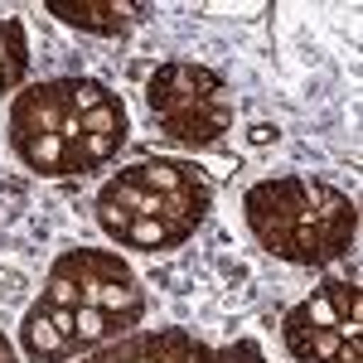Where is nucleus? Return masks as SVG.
<instances>
[{"mask_svg":"<svg viewBox=\"0 0 363 363\" xmlns=\"http://www.w3.org/2000/svg\"><path fill=\"white\" fill-rule=\"evenodd\" d=\"M29 73V34L15 15H0V92L20 87Z\"/></svg>","mask_w":363,"mask_h":363,"instance_id":"9d476101","label":"nucleus"},{"mask_svg":"<svg viewBox=\"0 0 363 363\" xmlns=\"http://www.w3.org/2000/svg\"><path fill=\"white\" fill-rule=\"evenodd\" d=\"M145 107L155 116L160 136H169L174 145H218V140L233 131V116H238V102H233V87L203 68V63H160L150 78H145Z\"/></svg>","mask_w":363,"mask_h":363,"instance_id":"20e7f679","label":"nucleus"},{"mask_svg":"<svg viewBox=\"0 0 363 363\" xmlns=\"http://www.w3.org/2000/svg\"><path fill=\"white\" fill-rule=\"evenodd\" d=\"M0 363H20V354H15V344L0 335Z\"/></svg>","mask_w":363,"mask_h":363,"instance_id":"9b49d317","label":"nucleus"},{"mask_svg":"<svg viewBox=\"0 0 363 363\" xmlns=\"http://www.w3.org/2000/svg\"><path fill=\"white\" fill-rule=\"evenodd\" d=\"M39 296L58 301V306L102 310V315H112L121 325H136L145 315L140 277L131 272V262L121 252H107V247H68L63 257H54Z\"/></svg>","mask_w":363,"mask_h":363,"instance_id":"423d86ee","label":"nucleus"},{"mask_svg":"<svg viewBox=\"0 0 363 363\" xmlns=\"http://www.w3.org/2000/svg\"><path fill=\"white\" fill-rule=\"evenodd\" d=\"M213 208V184L184 160H136L116 169L97 194V223L116 247L174 252L194 238Z\"/></svg>","mask_w":363,"mask_h":363,"instance_id":"f03ea898","label":"nucleus"},{"mask_svg":"<svg viewBox=\"0 0 363 363\" xmlns=\"http://www.w3.org/2000/svg\"><path fill=\"white\" fill-rule=\"evenodd\" d=\"M44 10H49L54 20H63V25L83 29V34H126V29L145 15V5H136V0H78V5L49 0Z\"/></svg>","mask_w":363,"mask_h":363,"instance_id":"1a4fd4ad","label":"nucleus"},{"mask_svg":"<svg viewBox=\"0 0 363 363\" xmlns=\"http://www.w3.org/2000/svg\"><path fill=\"white\" fill-rule=\"evenodd\" d=\"M126 325L102 315V310H83V306H58V301H34L25 310V325H20V349L29 354V363H73L112 344Z\"/></svg>","mask_w":363,"mask_h":363,"instance_id":"0eeeda50","label":"nucleus"},{"mask_svg":"<svg viewBox=\"0 0 363 363\" xmlns=\"http://www.w3.org/2000/svg\"><path fill=\"white\" fill-rule=\"evenodd\" d=\"M281 344L296 363H363V291L330 277L286 310Z\"/></svg>","mask_w":363,"mask_h":363,"instance_id":"39448f33","label":"nucleus"},{"mask_svg":"<svg viewBox=\"0 0 363 363\" xmlns=\"http://www.w3.org/2000/svg\"><path fill=\"white\" fill-rule=\"evenodd\" d=\"M78 363H267V354L257 339L203 344L184 325H165V330H136L126 339H112V344L83 354Z\"/></svg>","mask_w":363,"mask_h":363,"instance_id":"6e6552de","label":"nucleus"},{"mask_svg":"<svg viewBox=\"0 0 363 363\" xmlns=\"http://www.w3.org/2000/svg\"><path fill=\"white\" fill-rule=\"evenodd\" d=\"M126 102L97 78L29 83L10 102V150L44 179L102 169L126 145Z\"/></svg>","mask_w":363,"mask_h":363,"instance_id":"f257e3e1","label":"nucleus"},{"mask_svg":"<svg viewBox=\"0 0 363 363\" xmlns=\"http://www.w3.org/2000/svg\"><path fill=\"white\" fill-rule=\"evenodd\" d=\"M242 218L262 247L291 267H325L339 262L359 238L354 199L306 174L257 179L242 194Z\"/></svg>","mask_w":363,"mask_h":363,"instance_id":"7ed1b4c3","label":"nucleus"}]
</instances>
